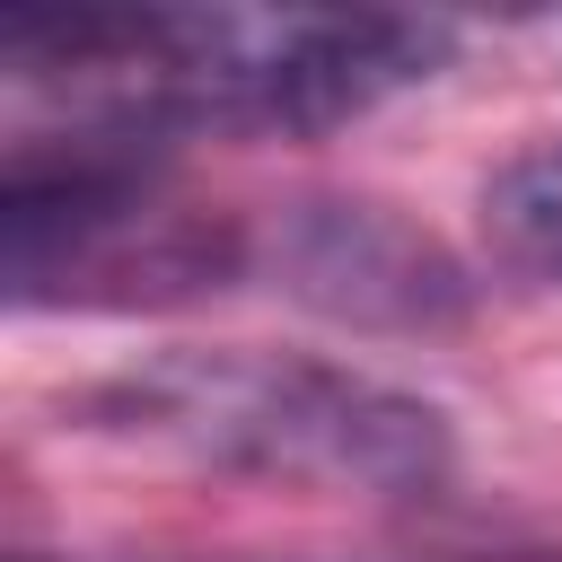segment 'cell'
I'll return each mask as SVG.
<instances>
[{
	"mask_svg": "<svg viewBox=\"0 0 562 562\" xmlns=\"http://www.w3.org/2000/svg\"><path fill=\"white\" fill-rule=\"evenodd\" d=\"M457 26L404 9H18L0 70L132 149L184 132H334L448 70Z\"/></svg>",
	"mask_w": 562,
	"mask_h": 562,
	"instance_id": "6da1fadb",
	"label": "cell"
},
{
	"mask_svg": "<svg viewBox=\"0 0 562 562\" xmlns=\"http://www.w3.org/2000/svg\"><path fill=\"white\" fill-rule=\"evenodd\" d=\"M255 237L167 184L158 149L61 132L9 149L0 184V281L9 307H167L228 290Z\"/></svg>",
	"mask_w": 562,
	"mask_h": 562,
	"instance_id": "3957f363",
	"label": "cell"
},
{
	"mask_svg": "<svg viewBox=\"0 0 562 562\" xmlns=\"http://www.w3.org/2000/svg\"><path fill=\"white\" fill-rule=\"evenodd\" d=\"M483 237L501 263L562 281V140L518 149L492 184H483Z\"/></svg>",
	"mask_w": 562,
	"mask_h": 562,
	"instance_id": "5b68a950",
	"label": "cell"
},
{
	"mask_svg": "<svg viewBox=\"0 0 562 562\" xmlns=\"http://www.w3.org/2000/svg\"><path fill=\"white\" fill-rule=\"evenodd\" d=\"M263 263L281 272L290 299L342 316V325H386V334H430L465 316V272L430 228H413L386 202L334 193V202H290L263 237Z\"/></svg>",
	"mask_w": 562,
	"mask_h": 562,
	"instance_id": "277c9868",
	"label": "cell"
},
{
	"mask_svg": "<svg viewBox=\"0 0 562 562\" xmlns=\"http://www.w3.org/2000/svg\"><path fill=\"white\" fill-rule=\"evenodd\" d=\"M9 562H70V553H9Z\"/></svg>",
	"mask_w": 562,
	"mask_h": 562,
	"instance_id": "8992f818",
	"label": "cell"
},
{
	"mask_svg": "<svg viewBox=\"0 0 562 562\" xmlns=\"http://www.w3.org/2000/svg\"><path fill=\"white\" fill-rule=\"evenodd\" d=\"M70 422L202 474L316 501H430L457 474V430L430 395L351 360L176 342L70 395Z\"/></svg>",
	"mask_w": 562,
	"mask_h": 562,
	"instance_id": "7a4b0ae2",
	"label": "cell"
}]
</instances>
